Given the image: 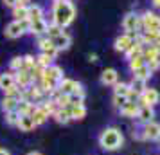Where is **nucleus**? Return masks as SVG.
Listing matches in <instances>:
<instances>
[{
  "label": "nucleus",
  "mask_w": 160,
  "mask_h": 155,
  "mask_svg": "<svg viewBox=\"0 0 160 155\" xmlns=\"http://www.w3.org/2000/svg\"><path fill=\"white\" fill-rule=\"evenodd\" d=\"M38 47H40V52L49 54L52 59H56V56H58V49L54 47V44H52V40L49 36H40L38 38Z\"/></svg>",
  "instance_id": "nucleus-9"
},
{
  "label": "nucleus",
  "mask_w": 160,
  "mask_h": 155,
  "mask_svg": "<svg viewBox=\"0 0 160 155\" xmlns=\"http://www.w3.org/2000/svg\"><path fill=\"white\" fill-rule=\"evenodd\" d=\"M51 117H54L59 125H67V123L70 121V114H68V110H67V108H58V110L51 116Z\"/></svg>",
  "instance_id": "nucleus-25"
},
{
  "label": "nucleus",
  "mask_w": 160,
  "mask_h": 155,
  "mask_svg": "<svg viewBox=\"0 0 160 155\" xmlns=\"http://www.w3.org/2000/svg\"><path fill=\"white\" fill-rule=\"evenodd\" d=\"M128 101H130V99L126 96H113V106H117V108H121V106L126 105Z\"/></svg>",
  "instance_id": "nucleus-36"
},
{
  "label": "nucleus",
  "mask_w": 160,
  "mask_h": 155,
  "mask_svg": "<svg viewBox=\"0 0 160 155\" xmlns=\"http://www.w3.org/2000/svg\"><path fill=\"white\" fill-rule=\"evenodd\" d=\"M149 45H151L153 49H155V51L160 54V40H157V42H153V44H149Z\"/></svg>",
  "instance_id": "nucleus-39"
},
{
  "label": "nucleus",
  "mask_w": 160,
  "mask_h": 155,
  "mask_svg": "<svg viewBox=\"0 0 160 155\" xmlns=\"http://www.w3.org/2000/svg\"><path fill=\"white\" fill-rule=\"evenodd\" d=\"M34 108H36V105L29 103V101H25V99L18 101V105H16V112H18V116H31V114L34 112Z\"/></svg>",
  "instance_id": "nucleus-21"
},
{
  "label": "nucleus",
  "mask_w": 160,
  "mask_h": 155,
  "mask_svg": "<svg viewBox=\"0 0 160 155\" xmlns=\"http://www.w3.org/2000/svg\"><path fill=\"white\" fill-rule=\"evenodd\" d=\"M15 81H16V85H18L20 89H27V87H31V85L34 83V81H32L31 72H29V70H25V69L15 72Z\"/></svg>",
  "instance_id": "nucleus-12"
},
{
  "label": "nucleus",
  "mask_w": 160,
  "mask_h": 155,
  "mask_svg": "<svg viewBox=\"0 0 160 155\" xmlns=\"http://www.w3.org/2000/svg\"><path fill=\"white\" fill-rule=\"evenodd\" d=\"M76 87H78V81H74L70 78H63V80L58 83V90L61 94H67V96H70Z\"/></svg>",
  "instance_id": "nucleus-16"
},
{
  "label": "nucleus",
  "mask_w": 160,
  "mask_h": 155,
  "mask_svg": "<svg viewBox=\"0 0 160 155\" xmlns=\"http://www.w3.org/2000/svg\"><path fill=\"white\" fill-rule=\"evenodd\" d=\"M29 2H31V0H18V2H16V6H29Z\"/></svg>",
  "instance_id": "nucleus-40"
},
{
  "label": "nucleus",
  "mask_w": 160,
  "mask_h": 155,
  "mask_svg": "<svg viewBox=\"0 0 160 155\" xmlns=\"http://www.w3.org/2000/svg\"><path fill=\"white\" fill-rule=\"evenodd\" d=\"M47 27H49V22H47L45 18L32 20V22H31V25H29V33L40 38V36H43V34H47Z\"/></svg>",
  "instance_id": "nucleus-11"
},
{
  "label": "nucleus",
  "mask_w": 160,
  "mask_h": 155,
  "mask_svg": "<svg viewBox=\"0 0 160 155\" xmlns=\"http://www.w3.org/2000/svg\"><path fill=\"white\" fill-rule=\"evenodd\" d=\"M138 108H140V105L138 103H135V101H128V103L122 105L119 110H121V114H122L124 117H137Z\"/></svg>",
  "instance_id": "nucleus-15"
},
{
  "label": "nucleus",
  "mask_w": 160,
  "mask_h": 155,
  "mask_svg": "<svg viewBox=\"0 0 160 155\" xmlns=\"http://www.w3.org/2000/svg\"><path fill=\"white\" fill-rule=\"evenodd\" d=\"M130 92H131V87H130V83H124V81H117L115 85H113V96H130Z\"/></svg>",
  "instance_id": "nucleus-24"
},
{
  "label": "nucleus",
  "mask_w": 160,
  "mask_h": 155,
  "mask_svg": "<svg viewBox=\"0 0 160 155\" xmlns=\"http://www.w3.org/2000/svg\"><path fill=\"white\" fill-rule=\"evenodd\" d=\"M153 6L155 8H160V0H153Z\"/></svg>",
  "instance_id": "nucleus-43"
},
{
  "label": "nucleus",
  "mask_w": 160,
  "mask_h": 155,
  "mask_svg": "<svg viewBox=\"0 0 160 155\" xmlns=\"http://www.w3.org/2000/svg\"><path fill=\"white\" fill-rule=\"evenodd\" d=\"M52 40V44H54V47L58 49V52L59 51H67L68 47H70V44H72V38H70V34L68 33H61L59 36H56V38H51Z\"/></svg>",
  "instance_id": "nucleus-13"
},
{
  "label": "nucleus",
  "mask_w": 160,
  "mask_h": 155,
  "mask_svg": "<svg viewBox=\"0 0 160 155\" xmlns=\"http://www.w3.org/2000/svg\"><path fill=\"white\" fill-rule=\"evenodd\" d=\"M18 119H20V116H18V112L13 110V112H6V123L11 126H16L18 125Z\"/></svg>",
  "instance_id": "nucleus-33"
},
{
  "label": "nucleus",
  "mask_w": 160,
  "mask_h": 155,
  "mask_svg": "<svg viewBox=\"0 0 160 155\" xmlns=\"http://www.w3.org/2000/svg\"><path fill=\"white\" fill-rule=\"evenodd\" d=\"M88 59H90V61H97V54H90Z\"/></svg>",
  "instance_id": "nucleus-41"
},
{
  "label": "nucleus",
  "mask_w": 160,
  "mask_h": 155,
  "mask_svg": "<svg viewBox=\"0 0 160 155\" xmlns=\"http://www.w3.org/2000/svg\"><path fill=\"white\" fill-rule=\"evenodd\" d=\"M27 9H29V22L43 18V8H42V6L32 4V6H27Z\"/></svg>",
  "instance_id": "nucleus-26"
},
{
  "label": "nucleus",
  "mask_w": 160,
  "mask_h": 155,
  "mask_svg": "<svg viewBox=\"0 0 160 155\" xmlns=\"http://www.w3.org/2000/svg\"><path fill=\"white\" fill-rule=\"evenodd\" d=\"M27 155H42V153H40V152H29Z\"/></svg>",
  "instance_id": "nucleus-44"
},
{
  "label": "nucleus",
  "mask_w": 160,
  "mask_h": 155,
  "mask_svg": "<svg viewBox=\"0 0 160 155\" xmlns=\"http://www.w3.org/2000/svg\"><path fill=\"white\" fill-rule=\"evenodd\" d=\"M153 117H155V110H153V106H140L138 108V114H137V119L140 123H151Z\"/></svg>",
  "instance_id": "nucleus-18"
},
{
  "label": "nucleus",
  "mask_w": 160,
  "mask_h": 155,
  "mask_svg": "<svg viewBox=\"0 0 160 155\" xmlns=\"http://www.w3.org/2000/svg\"><path fill=\"white\" fill-rule=\"evenodd\" d=\"M140 139H148V141H157L160 139V123H146L144 125V133L140 135Z\"/></svg>",
  "instance_id": "nucleus-10"
},
{
  "label": "nucleus",
  "mask_w": 160,
  "mask_h": 155,
  "mask_svg": "<svg viewBox=\"0 0 160 155\" xmlns=\"http://www.w3.org/2000/svg\"><path fill=\"white\" fill-rule=\"evenodd\" d=\"M13 85H16L15 81V74L13 72H4V74H0V90H6L11 89Z\"/></svg>",
  "instance_id": "nucleus-20"
},
{
  "label": "nucleus",
  "mask_w": 160,
  "mask_h": 155,
  "mask_svg": "<svg viewBox=\"0 0 160 155\" xmlns=\"http://www.w3.org/2000/svg\"><path fill=\"white\" fill-rule=\"evenodd\" d=\"M124 144V137L121 130L115 128V126H110L106 130H102L101 135H99V146L106 152H115Z\"/></svg>",
  "instance_id": "nucleus-2"
},
{
  "label": "nucleus",
  "mask_w": 160,
  "mask_h": 155,
  "mask_svg": "<svg viewBox=\"0 0 160 155\" xmlns=\"http://www.w3.org/2000/svg\"><path fill=\"white\" fill-rule=\"evenodd\" d=\"M142 65H146V59L142 58V56H137V58H131L130 59V70L133 72V70H137V69H140Z\"/></svg>",
  "instance_id": "nucleus-34"
},
{
  "label": "nucleus",
  "mask_w": 160,
  "mask_h": 155,
  "mask_svg": "<svg viewBox=\"0 0 160 155\" xmlns=\"http://www.w3.org/2000/svg\"><path fill=\"white\" fill-rule=\"evenodd\" d=\"M9 67H11V70H15V72L22 70V69H23V56H15V58L11 59Z\"/></svg>",
  "instance_id": "nucleus-32"
},
{
  "label": "nucleus",
  "mask_w": 160,
  "mask_h": 155,
  "mask_svg": "<svg viewBox=\"0 0 160 155\" xmlns=\"http://www.w3.org/2000/svg\"><path fill=\"white\" fill-rule=\"evenodd\" d=\"M119 81V74L115 69H104L101 72V83L102 85H115Z\"/></svg>",
  "instance_id": "nucleus-14"
},
{
  "label": "nucleus",
  "mask_w": 160,
  "mask_h": 155,
  "mask_svg": "<svg viewBox=\"0 0 160 155\" xmlns=\"http://www.w3.org/2000/svg\"><path fill=\"white\" fill-rule=\"evenodd\" d=\"M36 65H40L42 69H47V67L52 65V58L49 54H43V52H40L36 56Z\"/></svg>",
  "instance_id": "nucleus-30"
},
{
  "label": "nucleus",
  "mask_w": 160,
  "mask_h": 155,
  "mask_svg": "<svg viewBox=\"0 0 160 155\" xmlns=\"http://www.w3.org/2000/svg\"><path fill=\"white\" fill-rule=\"evenodd\" d=\"M34 65H36V58H34L32 54H25V56H23V69H25V70H31Z\"/></svg>",
  "instance_id": "nucleus-35"
},
{
  "label": "nucleus",
  "mask_w": 160,
  "mask_h": 155,
  "mask_svg": "<svg viewBox=\"0 0 160 155\" xmlns=\"http://www.w3.org/2000/svg\"><path fill=\"white\" fill-rule=\"evenodd\" d=\"M146 65H148V69L151 70V72H157L160 69V58L158 59H151V61H146Z\"/></svg>",
  "instance_id": "nucleus-37"
},
{
  "label": "nucleus",
  "mask_w": 160,
  "mask_h": 155,
  "mask_svg": "<svg viewBox=\"0 0 160 155\" xmlns=\"http://www.w3.org/2000/svg\"><path fill=\"white\" fill-rule=\"evenodd\" d=\"M31 116H32V119H34L36 126L43 125L45 121H47V119L51 117V116H49V114H47V112H45L43 108H42V106H40V105H36V108H34V112H32Z\"/></svg>",
  "instance_id": "nucleus-22"
},
{
  "label": "nucleus",
  "mask_w": 160,
  "mask_h": 155,
  "mask_svg": "<svg viewBox=\"0 0 160 155\" xmlns=\"http://www.w3.org/2000/svg\"><path fill=\"white\" fill-rule=\"evenodd\" d=\"M16 126H18L22 132H32V130L36 128V123H34L32 116H20L18 125H16Z\"/></svg>",
  "instance_id": "nucleus-17"
},
{
  "label": "nucleus",
  "mask_w": 160,
  "mask_h": 155,
  "mask_svg": "<svg viewBox=\"0 0 160 155\" xmlns=\"http://www.w3.org/2000/svg\"><path fill=\"white\" fill-rule=\"evenodd\" d=\"M76 18V8L70 0H56L52 8V22L59 27H68Z\"/></svg>",
  "instance_id": "nucleus-1"
},
{
  "label": "nucleus",
  "mask_w": 160,
  "mask_h": 155,
  "mask_svg": "<svg viewBox=\"0 0 160 155\" xmlns=\"http://www.w3.org/2000/svg\"><path fill=\"white\" fill-rule=\"evenodd\" d=\"M13 16H15V20H18V22L29 20V9H27V6H15L13 8Z\"/></svg>",
  "instance_id": "nucleus-23"
},
{
  "label": "nucleus",
  "mask_w": 160,
  "mask_h": 155,
  "mask_svg": "<svg viewBox=\"0 0 160 155\" xmlns=\"http://www.w3.org/2000/svg\"><path fill=\"white\" fill-rule=\"evenodd\" d=\"M151 70L148 69V65H142L140 69L137 70H133V78H137V80H142V81H148L149 78H151Z\"/></svg>",
  "instance_id": "nucleus-27"
},
{
  "label": "nucleus",
  "mask_w": 160,
  "mask_h": 155,
  "mask_svg": "<svg viewBox=\"0 0 160 155\" xmlns=\"http://www.w3.org/2000/svg\"><path fill=\"white\" fill-rule=\"evenodd\" d=\"M16 2H18V0H4V4H6L8 8H11V9L16 6Z\"/></svg>",
  "instance_id": "nucleus-38"
},
{
  "label": "nucleus",
  "mask_w": 160,
  "mask_h": 155,
  "mask_svg": "<svg viewBox=\"0 0 160 155\" xmlns=\"http://www.w3.org/2000/svg\"><path fill=\"white\" fill-rule=\"evenodd\" d=\"M0 155H11V153H9L8 150H4V148H0Z\"/></svg>",
  "instance_id": "nucleus-42"
},
{
  "label": "nucleus",
  "mask_w": 160,
  "mask_h": 155,
  "mask_svg": "<svg viewBox=\"0 0 160 155\" xmlns=\"http://www.w3.org/2000/svg\"><path fill=\"white\" fill-rule=\"evenodd\" d=\"M130 87H131V90L135 92V94H142L146 90V81H142V80H137V78H133V81L130 83Z\"/></svg>",
  "instance_id": "nucleus-31"
},
{
  "label": "nucleus",
  "mask_w": 160,
  "mask_h": 155,
  "mask_svg": "<svg viewBox=\"0 0 160 155\" xmlns=\"http://www.w3.org/2000/svg\"><path fill=\"white\" fill-rule=\"evenodd\" d=\"M29 25L31 22L29 20H23V22H18V20H13L11 23H8L6 25V31H4V34L8 38H20L23 36L25 33H29Z\"/></svg>",
  "instance_id": "nucleus-3"
},
{
  "label": "nucleus",
  "mask_w": 160,
  "mask_h": 155,
  "mask_svg": "<svg viewBox=\"0 0 160 155\" xmlns=\"http://www.w3.org/2000/svg\"><path fill=\"white\" fill-rule=\"evenodd\" d=\"M158 101H160V94L158 90L155 89H146L138 96V105L140 106H155V105H158Z\"/></svg>",
  "instance_id": "nucleus-7"
},
{
  "label": "nucleus",
  "mask_w": 160,
  "mask_h": 155,
  "mask_svg": "<svg viewBox=\"0 0 160 155\" xmlns=\"http://www.w3.org/2000/svg\"><path fill=\"white\" fill-rule=\"evenodd\" d=\"M122 27L126 31V34H133V36L135 34H140L142 33V20L135 13H128L122 18Z\"/></svg>",
  "instance_id": "nucleus-4"
},
{
  "label": "nucleus",
  "mask_w": 160,
  "mask_h": 155,
  "mask_svg": "<svg viewBox=\"0 0 160 155\" xmlns=\"http://www.w3.org/2000/svg\"><path fill=\"white\" fill-rule=\"evenodd\" d=\"M61 33H63V27H59L58 23H54V22L51 20V22H49V27H47V34H45V36L56 38V36H59Z\"/></svg>",
  "instance_id": "nucleus-29"
},
{
  "label": "nucleus",
  "mask_w": 160,
  "mask_h": 155,
  "mask_svg": "<svg viewBox=\"0 0 160 155\" xmlns=\"http://www.w3.org/2000/svg\"><path fill=\"white\" fill-rule=\"evenodd\" d=\"M133 42H135V38H133V34H121V36L115 38V42H113V49H115L117 52H128V49H130L131 45H133Z\"/></svg>",
  "instance_id": "nucleus-8"
},
{
  "label": "nucleus",
  "mask_w": 160,
  "mask_h": 155,
  "mask_svg": "<svg viewBox=\"0 0 160 155\" xmlns=\"http://www.w3.org/2000/svg\"><path fill=\"white\" fill-rule=\"evenodd\" d=\"M67 110L70 114V119H76V121H79L87 116V108H85V105H68L67 106Z\"/></svg>",
  "instance_id": "nucleus-19"
},
{
  "label": "nucleus",
  "mask_w": 160,
  "mask_h": 155,
  "mask_svg": "<svg viewBox=\"0 0 160 155\" xmlns=\"http://www.w3.org/2000/svg\"><path fill=\"white\" fill-rule=\"evenodd\" d=\"M65 76H63V69L58 65H51L47 67V69H43V76H42V80H45V81L52 83V85H56L58 87V83L63 80Z\"/></svg>",
  "instance_id": "nucleus-6"
},
{
  "label": "nucleus",
  "mask_w": 160,
  "mask_h": 155,
  "mask_svg": "<svg viewBox=\"0 0 160 155\" xmlns=\"http://www.w3.org/2000/svg\"><path fill=\"white\" fill-rule=\"evenodd\" d=\"M142 31H158L160 33V16L153 11H144L142 16Z\"/></svg>",
  "instance_id": "nucleus-5"
},
{
  "label": "nucleus",
  "mask_w": 160,
  "mask_h": 155,
  "mask_svg": "<svg viewBox=\"0 0 160 155\" xmlns=\"http://www.w3.org/2000/svg\"><path fill=\"white\" fill-rule=\"evenodd\" d=\"M16 105H18V99L6 96L4 99H2V105H0V106H2L4 112H13V110H16Z\"/></svg>",
  "instance_id": "nucleus-28"
}]
</instances>
